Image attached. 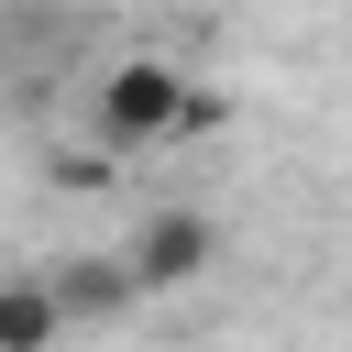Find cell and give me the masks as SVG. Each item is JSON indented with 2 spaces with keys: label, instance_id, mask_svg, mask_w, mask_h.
<instances>
[{
  "label": "cell",
  "instance_id": "1",
  "mask_svg": "<svg viewBox=\"0 0 352 352\" xmlns=\"http://www.w3.org/2000/svg\"><path fill=\"white\" fill-rule=\"evenodd\" d=\"M88 121H99V154H143V143L198 132L209 99H198V77H187L176 55H121V66L88 77Z\"/></svg>",
  "mask_w": 352,
  "mask_h": 352
},
{
  "label": "cell",
  "instance_id": "2",
  "mask_svg": "<svg viewBox=\"0 0 352 352\" xmlns=\"http://www.w3.org/2000/svg\"><path fill=\"white\" fill-rule=\"evenodd\" d=\"M209 264H220V220H209V209H143L132 242H121L132 297H176V286H198Z\"/></svg>",
  "mask_w": 352,
  "mask_h": 352
},
{
  "label": "cell",
  "instance_id": "3",
  "mask_svg": "<svg viewBox=\"0 0 352 352\" xmlns=\"http://www.w3.org/2000/svg\"><path fill=\"white\" fill-rule=\"evenodd\" d=\"M44 297H55V319L77 330V319H121V308H132V275H121V253H55Z\"/></svg>",
  "mask_w": 352,
  "mask_h": 352
},
{
  "label": "cell",
  "instance_id": "4",
  "mask_svg": "<svg viewBox=\"0 0 352 352\" xmlns=\"http://www.w3.org/2000/svg\"><path fill=\"white\" fill-rule=\"evenodd\" d=\"M55 341H66V319H55L44 275H0V352H55Z\"/></svg>",
  "mask_w": 352,
  "mask_h": 352
},
{
  "label": "cell",
  "instance_id": "5",
  "mask_svg": "<svg viewBox=\"0 0 352 352\" xmlns=\"http://www.w3.org/2000/svg\"><path fill=\"white\" fill-rule=\"evenodd\" d=\"M44 176H55V187H66V198H99V187H110V154H55V165H44Z\"/></svg>",
  "mask_w": 352,
  "mask_h": 352
}]
</instances>
